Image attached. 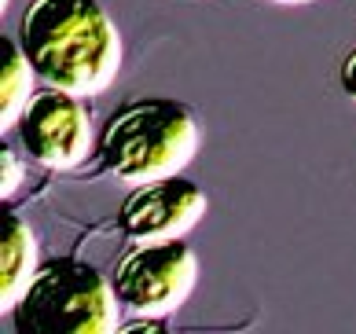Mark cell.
<instances>
[{"label":"cell","instance_id":"6da1fadb","mask_svg":"<svg viewBox=\"0 0 356 334\" xmlns=\"http://www.w3.org/2000/svg\"><path fill=\"white\" fill-rule=\"evenodd\" d=\"M19 45L44 85L99 96L122 70V37L99 0H30Z\"/></svg>","mask_w":356,"mask_h":334},{"label":"cell","instance_id":"7a4b0ae2","mask_svg":"<svg viewBox=\"0 0 356 334\" xmlns=\"http://www.w3.org/2000/svg\"><path fill=\"white\" fill-rule=\"evenodd\" d=\"M199 118L184 103L147 96L125 103L103 125V166L122 184L136 188L147 180L173 177L199 154Z\"/></svg>","mask_w":356,"mask_h":334},{"label":"cell","instance_id":"3957f363","mask_svg":"<svg viewBox=\"0 0 356 334\" xmlns=\"http://www.w3.org/2000/svg\"><path fill=\"white\" fill-rule=\"evenodd\" d=\"M114 283L81 257H48L15 305L19 334H114Z\"/></svg>","mask_w":356,"mask_h":334},{"label":"cell","instance_id":"277c9868","mask_svg":"<svg viewBox=\"0 0 356 334\" xmlns=\"http://www.w3.org/2000/svg\"><path fill=\"white\" fill-rule=\"evenodd\" d=\"M122 309L147 319H165L191 298L199 283V257L184 239L136 243L111 276Z\"/></svg>","mask_w":356,"mask_h":334},{"label":"cell","instance_id":"5b68a950","mask_svg":"<svg viewBox=\"0 0 356 334\" xmlns=\"http://www.w3.org/2000/svg\"><path fill=\"white\" fill-rule=\"evenodd\" d=\"M15 129L26 154L44 169H77L92 151V118L81 96L51 85L30 96Z\"/></svg>","mask_w":356,"mask_h":334},{"label":"cell","instance_id":"8992f818","mask_svg":"<svg viewBox=\"0 0 356 334\" xmlns=\"http://www.w3.org/2000/svg\"><path fill=\"white\" fill-rule=\"evenodd\" d=\"M209 198L195 180L162 177L136 184L133 195L118 209V228L133 243H158V239H184L195 224L206 217Z\"/></svg>","mask_w":356,"mask_h":334},{"label":"cell","instance_id":"52a82bcc","mask_svg":"<svg viewBox=\"0 0 356 334\" xmlns=\"http://www.w3.org/2000/svg\"><path fill=\"white\" fill-rule=\"evenodd\" d=\"M37 269L41 264H37V239L30 224L19 213L4 209V217H0V305H4V312L19 305Z\"/></svg>","mask_w":356,"mask_h":334},{"label":"cell","instance_id":"ba28073f","mask_svg":"<svg viewBox=\"0 0 356 334\" xmlns=\"http://www.w3.org/2000/svg\"><path fill=\"white\" fill-rule=\"evenodd\" d=\"M33 63L26 59L19 41L0 37V125H19L26 103L33 96Z\"/></svg>","mask_w":356,"mask_h":334},{"label":"cell","instance_id":"9c48e42d","mask_svg":"<svg viewBox=\"0 0 356 334\" xmlns=\"http://www.w3.org/2000/svg\"><path fill=\"white\" fill-rule=\"evenodd\" d=\"M338 85H341V92L356 103V48L346 56V63H341V70H338Z\"/></svg>","mask_w":356,"mask_h":334},{"label":"cell","instance_id":"30bf717a","mask_svg":"<svg viewBox=\"0 0 356 334\" xmlns=\"http://www.w3.org/2000/svg\"><path fill=\"white\" fill-rule=\"evenodd\" d=\"M0 158H4V188H0V191H4V198H8V195H11V188H15V184L22 180V169H19L15 162H11V151H4Z\"/></svg>","mask_w":356,"mask_h":334},{"label":"cell","instance_id":"8fae6325","mask_svg":"<svg viewBox=\"0 0 356 334\" xmlns=\"http://www.w3.org/2000/svg\"><path fill=\"white\" fill-rule=\"evenodd\" d=\"M272 4H312V0H272Z\"/></svg>","mask_w":356,"mask_h":334}]
</instances>
